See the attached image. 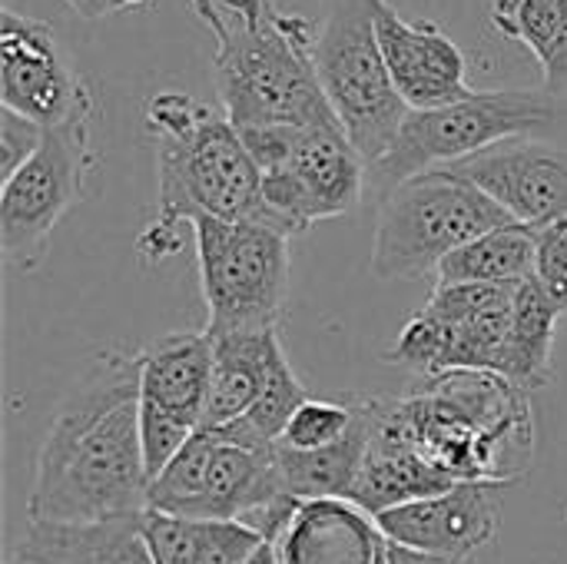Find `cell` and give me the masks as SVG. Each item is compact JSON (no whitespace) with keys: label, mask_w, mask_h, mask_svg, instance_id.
Wrapping results in <instances>:
<instances>
[{"label":"cell","mask_w":567,"mask_h":564,"mask_svg":"<svg viewBox=\"0 0 567 564\" xmlns=\"http://www.w3.org/2000/svg\"><path fill=\"white\" fill-rule=\"evenodd\" d=\"M442 170L475 183L522 226L542 229L567 216V140L518 136Z\"/></svg>","instance_id":"cell-14"},{"label":"cell","mask_w":567,"mask_h":564,"mask_svg":"<svg viewBox=\"0 0 567 564\" xmlns=\"http://www.w3.org/2000/svg\"><path fill=\"white\" fill-rule=\"evenodd\" d=\"M558 319H561V312L535 286V279L522 283L518 296H515V322H512V332H508L492 372H498L505 382H512L525 396L548 389L551 376H555Z\"/></svg>","instance_id":"cell-22"},{"label":"cell","mask_w":567,"mask_h":564,"mask_svg":"<svg viewBox=\"0 0 567 564\" xmlns=\"http://www.w3.org/2000/svg\"><path fill=\"white\" fill-rule=\"evenodd\" d=\"M518 136L567 140V96L545 86L475 90L452 106L409 113L395 146L369 166L365 193H375L379 203L419 173L452 166Z\"/></svg>","instance_id":"cell-5"},{"label":"cell","mask_w":567,"mask_h":564,"mask_svg":"<svg viewBox=\"0 0 567 564\" xmlns=\"http://www.w3.org/2000/svg\"><path fill=\"white\" fill-rule=\"evenodd\" d=\"M502 492L505 485L462 482L442 495L389 509L375 519L392 545L445 562H472V555L498 539Z\"/></svg>","instance_id":"cell-15"},{"label":"cell","mask_w":567,"mask_h":564,"mask_svg":"<svg viewBox=\"0 0 567 564\" xmlns=\"http://www.w3.org/2000/svg\"><path fill=\"white\" fill-rule=\"evenodd\" d=\"M262 545L266 539L243 522H203L193 564H246Z\"/></svg>","instance_id":"cell-28"},{"label":"cell","mask_w":567,"mask_h":564,"mask_svg":"<svg viewBox=\"0 0 567 564\" xmlns=\"http://www.w3.org/2000/svg\"><path fill=\"white\" fill-rule=\"evenodd\" d=\"M508 223L515 219L475 183L449 170L419 173L375 203L372 276L389 283L435 276L455 249Z\"/></svg>","instance_id":"cell-7"},{"label":"cell","mask_w":567,"mask_h":564,"mask_svg":"<svg viewBox=\"0 0 567 564\" xmlns=\"http://www.w3.org/2000/svg\"><path fill=\"white\" fill-rule=\"evenodd\" d=\"M27 564H156L143 539V512L106 522H30L13 548Z\"/></svg>","instance_id":"cell-19"},{"label":"cell","mask_w":567,"mask_h":564,"mask_svg":"<svg viewBox=\"0 0 567 564\" xmlns=\"http://www.w3.org/2000/svg\"><path fill=\"white\" fill-rule=\"evenodd\" d=\"M246 564H279V558H276V545H272V542H266V545H262V548H259V552H256V555H252Z\"/></svg>","instance_id":"cell-33"},{"label":"cell","mask_w":567,"mask_h":564,"mask_svg":"<svg viewBox=\"0 0 567 564\" xmlns=\"http://www.w3.org/2000/svg\"><path fill=\"white\" fill-rule=\"evenodd\" d=\"M272 545L279 564H385L392 542L362 505L312 499L299 502Z\"/></svg>","instance_id":"cell-17"},{"label":"cell","mask_w":567,"mask_h":564,"mask_svg":"<svg viewBox=\"0 0 567 564\" xmlns=\"http://www.w3.org/2000/svg\"><path fill=\"white\" fill-rule=\"evenodd\" d=\"M462 485L449 472L425 462L382 416V396H375V422H372V442L365 452V462L359 469V479L349 492V502L362 505L369 515H382L389 509L422 502L432 495H442L449 489Z\"/></svg>","instance_id":"cell-18"},{"label":"cell","mask_w":567,"mask_h":564,"mask_svg":"<svg viewBox=\"0 0 567 564\" xmlns=\"http://www.w3.org/2000/svg\"><path fill=\"white\" fill-rule=\"evenodd\" d=\"M535 273V229L498 226L455 249L435 273V286H522Z\"/></svg>","instance_id":"cell-23"},{"label":"cell","mask_w":567,"mask_h":564,"mask_svg":"<svg viewBox=\"0 0 567 564\" xmlns=\"http://www.w3.org/2000/svg\"><path fill=\"white\" fill-rule=\"evenodd\" d=\"M63 3L73 7L86 20H100V17H113V13H123V10L150 7L153 0H63Z\"/></svg>","instance_id":"cell-31"},{"label":"cell","mask_w":567,"mask_h":564,"mask_svg":"<svg viewBox=\"0 0 567 564\" xmlns=\"http://www.w3.org/2000/svg\"><path fill=\"white\" fill-rule=\"evenodd\" d=\"M359 419L352 432L322 452H292L276 445V472L286 495L299 502L312 499H349L359 469L365 462L369 442H372V422H375V396H355Z\"/></svg>","instance_id":"cell-21"},{"label":"cell","mask_w":567,"mask_h":564,"mask_svg":"<svg viewBox=\"0 0 567 564\" xmlns=\"http://www.w3.org/2000/svg\"><path fill=\"white\" fill-rule=\"evenodd\" d=\"M90 116L93 110L43 130L40 150L0 189V249L20 273H33L47 259L53 229L83 196L96 163Z\"/></svg>","instance_id":"cell-10"},{"label":"cell","mask_w":567,"mask_h":564,"mask_svg":"<svg viewBox=\"0 0 567 564\" xmlns=\"http://www.w3.org/2000/svg\"><path fill=\"white\" fill-rule=\"evenodd\" d=\"M269 0H189L193 13L213 30V37L226 27V13L223 10H233V13H243V17H256L262 13Z\"/></svg>","instance_id":"cell-30"},{"label":"cell","mask_w":567,"mask_h":564,"mask_svg":"<svg viewBox=\"0 0 567 564\" xmlns=\"http://www.w3.org/2000/svg\"><path fill=\"white\" fill-rule=\"evenodd\" d=\"M199 289L206 302V332L279 329L289 299V236L259 219L193 223Z\"/></svg>","instance_id":"cell-9"},{"label":"cell","mask_w":567,"mask_h":564,"mask_svg":"<svg viewBox=\"0 0 567 564\" xmlns=\"http://www.w3.org/2000/svg\"><path fill=\"white\" fill-rule=\"evenodd\" d=\"M140 432L150 482L203 429L213 386V339L206 329L166 332L136 352Z\"/></svg>","instance_id":"cell-12"},{"label":"cell","mask_w":567,"mask_h":564,"mask_svg":"<svg viewBox=\"0 0 567 564\" xmlns=\"http://www.w3.org/2000/svg\"><path fill=\"white\" fill-rule=\"evenodd\" d=\"M226 13L216 33V106L236 130L339 123L312 60L316 23L272 3L256 17Z\"/></svg>","instance_id":"cell-4"},{"label":"cell","mask_w":567,"mask_h":564,"mask_svg":"<svg viewBox=\"0 0 567 564\" xmlns=\"http://www.w3.org/2000/svg\"><path fill=\"white\" fill-rule=\"evenodd\" d=\"M322 93L365 166L399 140L409 106L399 96L375 33V0H329L312 47Z\"/></svg>","instance_id":"cell-8"},{"label":"cell","mask_w":567,"mask_h":564,"mask_svg":"<svg viewBox=\"0 0 567 564\" xmlns=\"http://www.w3.org/2000/svg\"><path fill=\"white\" fill-rule=\"evenodd\" d=\"M385 422L458 482L518 485L532 469L528 396L498 372H445L415 396H382Z\"/></svg>","instance_id":"cell-3"},{"label":"cell","mask_w":567,"mask_h":564,"mask_svg":"<svg viewBox=\"0 0 567 564\" xmlns=\"http://www.w3.org/2000/svg\"><path fill=\"white\" fill-rule=\"evenodd\" d=\"M146 130L156 143V219L140 236V256L163 263L183 249V226L196 216L259 219L262 173L243 133L219 106L163 90L146 100Z\"/></svg>","instance_id":"cell-2"},{"label":"cell","mask_w":567,"mask_h":564,"mask_svg":"<svg viewBox=\"0 0 567 564\" xmlns=\"http://www.w3.org/2000/svg\"><path fill=\"white\" fill-rule=\"evenodd\" d=\"M0 100L43 130L93 110V90L56 33L13 10L0 13Z\"/></svg>","instance_id":"cell-13"},{"label":"cell","mask_w":567,"mask_h":564,"mask_svg":"<svg viewBox=\"0 0 567 564\" xmlns=\"http://www.w3.org/2000/svg\"><path fill=\"white\" fill-rule=\"evenodd\" d=\"M535 286L551 299V306L567 312V216L535 229Z\"/></svg>","instance_id":"cell-27"},{"label":"cell","mask_w":567,"mask_h":564,"mask_svg":"<svg viewBox=\"0 0 567 564\" xmlns=\"http://www.w3.org/2000/svg\"><path fill=\"white\" fill-rule=\"evenodd\" d=\"M359 419V406L355 396H342V399H316L309 396L289 419L279 445L292 449V452H322L339 445L352 425Z\"/></svg>","instance_id":"cell-25"},{"label":"cell","mask_w":567,"mask_h":564,"mask_svg":"<svg viewBox=\"0 0 567 564\" xmlns=\"http://www.w3.org/2000/svg\"><path fill=\"white\" fill-rule=\"evenodd\" d=\"M140 359L103 349L60 399L37 452L30 522H106L146 512Z\"/></svg>","instance_id":"cell-1"},{"label":"cell","mask_w":567,"mask_h":564,"mask_svg":"<svg viewBox=\"0 0 567 564\" xmlns=\"http://www.w3.org/2000/svg\"><path fill=\"white\" fill-rule=\"evenodd\" d=\"M239 133L262 173L259 223L292 239L312 223L346 216L362 203L369 166L339 123L252 126Z\"/></svg>","instance_id":"cell-6"},{"label":"cell","mask_w":567,"mask_h":564,"mask_svg":"<svg viewBox=\"0 0 567 564\" xmlns=\"http://www.w3.org/2000/svg\"><path fill=\"white\" fill-rule=\"evenodd\" d=\"M213 339V386L203 429H223L252 412L276 359L286 352L279 329L226 332Z\"/></svg>","instance_id":"cell-20"},{"label":"cell","mask_w":567,"mask_h":564,"mask_svg":"<svg viewBox=\"0 0 567 564\" xmlns=\"http://www.w3.org/2000/svg\"><path fill=\"white\" fill-rule=\"evenodd\" d=\"M515 296L518 286H435L385 362L425 382L445 372H492L515 322Z\"/></svg>","instance_id":"cell-11"},{"label":"cell","mask_w":567,"mask_h":564,"mask_svg":"<svg viewBox=\"0 0 567 564\" xmlns=\"http://www.w3.org/2000/svg\"><path fill=\"white\" fill-rule=\"evenodd\" d=\"M375 33L392 83L412 113L472 96L468 60L435 20H409L392 0H375Z\"/></svg>","instance_id":"cell-16"},{"label":"cell","mask_w":567,"mask_h":564,"mask_svg":"<svg viewBox=\"0 0 567 564\" xmlns=\"http://www.w3.org/2000/svg\"><path fill=\"white\" fill-rule=\"evenodd\" d=\"M7 564H27V562H20V558H13V555H10V562Z\"/></svg>","instance_id":"cell-34"},{"label":"cell","mask_w":567,"mask_h":564,"mask_svg":"<svg viewBox=\"0 0 567 564\" xmlns=\"http://www.w3.org/2000/svg\"><path fill=\"white\" fill-rule=\"evenodd\" d=\"M43 143V126L20 116L17 110H0V183H7Z\"/></svg>","instance_id":"cell-29"},{"label":"cell","mask_w":567,"mask_h":564,"mask_svg":"<svg viewBox=\"0 0 567 564\" xmlns=\"http://www.w3.org/2000/svg\"><path fill=\"white\" fill-rule=\"evenodd\" d=\"M565 0H495L488 23L512 43H522L538 66H548L565 37Z\"/></svg>","instance_id":"cell-24"},{"label":"cell","mask_w":567,"mask_h":564,"mask_svg":"<svg viewBox=\"0 0 567 564\" xmlns=\"http://www.w3.org/2000/svg\"><path fill=\"white\" fill-rule=\"evenodd\" d=\"M203 522L163 515V512H143V539L156 564H193L199 552Z\"/></svg>","instance_id":"cell-26"},{"label":"cell","mask_w":567,"mask_h":564,"mask_svg":"<svg viewBox=\"0 0 567 564\" xmlns=\"http://www.w3.org/2000/svg\"><path fill=\"white\" fill-rule=\"evenodd\" d=\"M385 564H468V562H445V558H432V555H422V552H412V548H402V545H389V558Z\"/></svg>","instance_id":"cell-32"}]
</instances>
